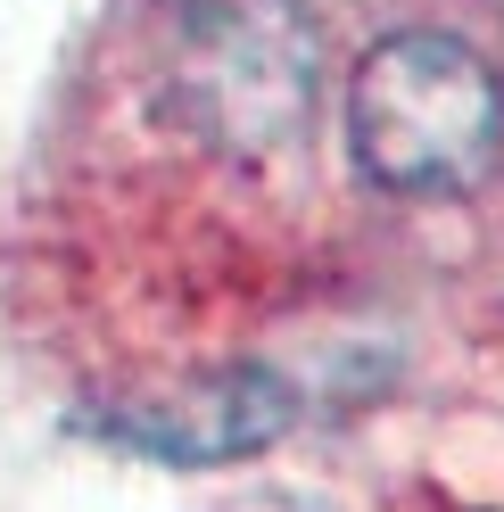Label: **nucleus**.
Here are the masks:
<instances>
[{
	"mask_svg": "<svg viewBox=\"0 0 504 512\" xmlns=\"http://www.w3.org/2000/svg\"><path fill=\"white\" fill-rule=\"evenodd\" d=\"M356 174L389 199H463L504 157V75L463 34H389L348 83Z\"/></svg>",
	"mask_w": 504,
	"mask_h": 512,
	"instance_id": "obj_1",
	"label": "nucleus"
},
{
	"mask_svg": "<svg viewBox=\"0 0 504 512\" xmlns=\"http://www.w3.org/2000/svg\"><path fill=\"white\" fill-rule=\"evenodd\" d=\"M174 108L215 157H273L306 133L323 91V34L298 0H199L174 42Z\"/></svg>",
	"mask_w": 504,
	"mask_h": 512,
	"instance_id": "obj_2",
	"label": "nucleus"
},
{
	"mask_svg": "<svg viewBox=\"0 0 504 512\" xmlns=\"http://www.w3.org/2000/svg\"><path fill=\"white\" fill-rule=\"evenodd\" d=\"M281 422H290V389H281L273 372H240L224 389L207 397V413H157V422H124L133 446L149 455H174V463H224V455H248V446H265Z\"/></svg>",
	"mask_w": 504,
	"mask_h": 512,
	"instance_id": "obj_3",
	"label": "nucleus"
},
{
	"mask_svg": "<svg viewBox=\"0 0 504 512\" xmlns=\"http://www.w3.org/2000/svg\"><path fill=\"white\" fill-rule=\"evenodd\" d=\"M240 512H314V504H298V496H257V504H240Z\"/></svg>",
	"mask_w": 504,
	"mask_h": 512,
	"instance_id": "obj_4",
	"label": "nucleus"
}]
</instances>
